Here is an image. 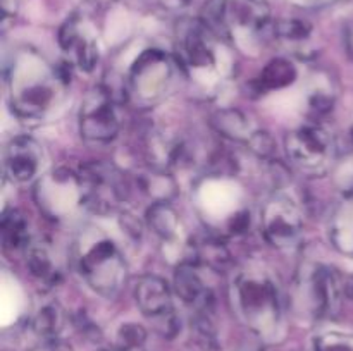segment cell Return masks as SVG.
<instances>
[{"label":"cell","mask_w":353,"mask_h":351,"mask_svg":"<svg viewBox=\"0 0 353 351\" xmlns=\"http://www.w3.org/2000/svg\"><path fill=\"white\" fill-rule=\"evenodd\" d=\"M10 109L26 120H43L57 110L68 81L33 48H19L6 71Z\"/></svg>","instance_id":"cell-1"},{"label":"cell","mask_w":353,"mask_h":351,"mask_svg":"<svg viewBox=\"0 0 353 351\" xmlns=\"http://www.w3.org/2000/svg\"><path fill=\"white\" fill-rule=\"evenodd\" d=\"M176 58L179 67L203 92L214 93L231 74V58L219 36L200 21H185L178 28Z\"/></svg>","instance_id":"cell-2"},{"label":"cell","mask_w":353,"mask_h":351,"mask_svg":"<svg viewBox=\"0 0 353 351\" xmlns=\"http://www.w3.org/2000/svg\"><path fill=\"white\" fill-rule=\"evenodd\" d=\"M234 310L245 326L261 337H274L281 327L283 306L274 277L261 265L238 272L231 288Z\"/></svg>","instance_id":"cell-3"},{"label":"cell","mask_w":353,"mask_h":351,"mask_svg":"<svg viewBox=\"0 0 353 351\" xmlns=\"http://www.w3.org/2000/svg\"><path fill=\"white\" fill-rule=\"evenodd\" d=\"M74 260L79 275L92 291L112 299L128 279L123 251L112 237L99 227H86L76 240Z\"/></svg>","instance_id":"cell-4"},{"label":"cell","mask_w":353,"mask_h":351,"mask_svg":"<svg viewBox=\"0 0 353 351\" xmlns=\"http://www.w3.org/2000/svg\"><path fill=\"white\" fill-rule=\"evenodd\" d=\"M196 206L209 226L230 234L243 233L250 220L243 189L226 176H210L196 188Z\"/></svg>","instance_id":"cell-5"},{"label":"cell","mask_w":353,"mask_h":351,"mask_svg":"<svg viewBox=\"0 0 353 351\" xmlns=\"http://www.w3.org/2000/svg\"><path fill=\"white\" fill-rule=\"evenodd\" d=\"M341 291V279L334 268L307 262L300 267L293 284V310L303 320H321L334 312Z\"/></svg>","instance_id":"cell-6"},{"label":"cell","mask_w":353,"mask_h":351,"mask_svg":"<svg viewBox=\"0 0 353 351\" xmlns=\"http://www.w3.org/2000/svg\"><path fill=\"white\" fill-rule=\"evenodd\" d=\"M216 21L245 54H257L271 30V10L262 0H217Z\"/></svg>","instance_id":"cell-7"},{"label":"cell","mask_w":353,"mask_h":351,"mask_svg":"<svg viewBox=\"0 0 353 351\" xmlns=\"http://www.w3.org/2000/svg\"><path fill=\"white\" fill-rule=\"evenodd\" d=\"M176 62L161 48H145L134 57L124 81V95L141 107L161 102L174 83Z\"/></svg>","instance_id":"cell-8"},{"label":"cell","mask_w":353,"mask_h":351,"mask_svg":"<svg viewBox=\"0 0 353 351\" xmlns=\"http://www.w3.org/2000/svg\"><path fill=\"white\" fill-rule=\"evenodd\" d=\"M288 160L302 174L321 178L327 174L336 160L334 138L323 124L307 123L288 133L285 140Z\"/></svg>","instance_id":"cell-9"},{"label":"cell","mask_w":353,"mask_h":351,"mask_svg":"<svg viewBox=\"0 0 353 351\" xmlns=\"http://www.w3.org/2000/svg\"><path fill=\"white\" fill-rule=\"evenodd\" d=\"M33 195L38 209L54 220L69 219L79 206L85 205L81 176L68 167H57L41 174L34 184Z\"/></svg>","instance_id":"cell-10"},{"label":"cell","mask_w":353,"mask_h":351,"mask_svg":"<svg viewBox=\"0 0 353 351\" xmlns=\"http://www.w3.org/2000/svg\"><path fill=\"white\" fill-rule=\"evenodd\" d=\"M262 233L268 243L278 250H293L303 234V215L300 206L288 195H272L261 212Z\"/></svg>","instance_id":"cell-11"},{"label":"cell","mask_w":353,"mask_h":351,"mask_svg":"<svg viewBox=\"0 0 353 351\" xmlns=\"http://www.w3.org/2000/svg\"><path fill=\"white\" fill-rule=\"evenodd\" d=\"M117 98L107 86H97L85 96L79 109V133L92 143H109L119 133Z\"/></svg>","instance_id":"cell-12"},{"label":"cell","mask_w":353,"mask_h":351,"mask_svg":"<svg viewBox=\"0 0 353 351\" xmlns=\"http://www.w3.org/2000/svg\"><path fill=\"white\" fill-rule=\"evenodd\" d=\"M83 198L85 206L95 213L116 212L126 198V181L114 165L103 162H92L81 171Z\"/></svg>","instance_id":"cell-13"},{"label":"cell","mask_w":353,"mask_h":351,"mask_svg":"<svg viewBox=\"0 0 353 351\" xmlns=\"http://www.w3.org/2000/svg\"><path fill=\"white\" fill-rule=\"evenodd\" d=\"M59 43L71 57L74 65L85 72H92L100 58V45L92 24L74 14L62 24L59 31Z\"/></svg>","instance_id":"cell-14"},{"label":"cell","mask_w":353,"mask_h":351,"mask_svg":"<svg viewBox=\"0 0 353 351\" xmlns=\"http://www.w3.org/2000/svg\"><path fill=\"white\" fill-rule=\"evenodd\" d=\"M43 147L31 136H16L3 148V172L7 179L26 184L40 178L43 171Z\"/></svg>","instance_id":"cell-15"},{"label":"cell","mask_w":353,"mask_h":351,"mask_svg":"<svg viewBox=\"0 0 353 351\" xmlns=\"http://www.w3.org/2000/svg\"><path fill=\"white\" fill-rule=\"evenodd\" d=\"M134 299L141 313L157 322L174 313L171 288L159 275L148 274L140 277V281L134 286Z\"/></svg>","instance_id":"cell-16"},{"label":"cell","mask_w":353,"mask_h":351,"mask_svg":"<svg viewBox=\"0 0 353 351\" xmlns=\"http://www.w3.org/2000/svg\"><path fill=\"white\" fill-rule=\"evenodd\" d=\"M147 226L152 233L162 241L168 253L181 251L186 246L185 231H183L181 219L178 217L176 210L169 205V202H154L147 210Z\"/></svg>","instance_id":"cell-17"},{"label":"cell","mask_w":353,"mask_h":351,"mask_svg":"<svg viewBox=\"0 0 353 351\" xmlns=\"http://www.w3.org/2000/svg\"><path fill=\"white\" fill-rule=\"evenodd\" d=\"M276 40L292 55L299 58H310L316 55L312 41V28L300 19H283L272 26Z\"/></svg>","instance_id":"cell-18"},{"label":"cell","mask_w":353,"mask_h":351,"mask_svg":"<svg viewBox=\"0 0 353 351\" xmlns=\"http://www.w3.org/2000/svg\"><path fill=\"white\" fill-rule=\"evenodd\" d=\"M176 295L183 299V303L195 308H207L212 299L209 288L205 286L203 279L200 277L193 262H183L178 265L174 275Z\"/></svg>","instance_id":"cell-19"},{"label":"cell","mask_w":353,"mask_h":351,"mask_svg":"<svg viewBox=\"0 0 353 351\" xmlns=\"http://www.w3.org/2000/svg\"><path fill=\"white\" fill-rule=\"evenodd\" d=\"M210 124L221 136L236 141V143H243L245 147H248L261 131L250 123V119L243 112L236 109L217 110L210 117Z\"/></svg>","instance_id":"cell-20"},{"label":"cell","mask_w":353,"mask_h":351,"mask_svg":"<svg viewBox=\"0 0 353 351\" xmlns=\"http://www.w3.org/2000/svg\"><path fill=\"white\" fill-rule=\"evenodd\" d=\"M330 240L341 255L353 258V196L334 210L330 220Z\"/></svg>","instance_id":"cell-21"},{"label":"cell","mask_w":353,"mask_h":351,"mask_svg":"<svg viewBox=\"0 0 353 351\" xmlns=\"http://www.w3.org/2000/svg\"><path fill=\"white\" fill-rule=\"evenodd\" d=\"M296 79V69L286 58H274L269 62L259 78L255 79V86H257L259 93L268 92H278V89L286 88L292 85Z\"/></svg>","instance_id":"cell-22"},{"label":"cell","mask_w":353,"mask_h":351,"mask_svg":"<svg viewBox=\"0 0 353 351\" xmlns=\"http://www.w3.org/2000/svg\"><path fill=\"white\" fill-rule=\"evenodd\" d=\"M138 186L145 195L150 196L152 203L169 202L178 189L174 178L168 171L157 167H152V171L138 176Z\"/></svg>","instance_id":"cell-23"},{"label":"cell","mask_w":353,"mask_h":351,"mask_svg":"<svg viewBox=\"0 0 353 351\" xmlns=\"http://www.w3.org/2000/svg\"><path fill=\"white\" fill-rule=\"evenodd\" d=\"M28 255V268L38 281L45 284H55L61 275L57 267V262L54 260V255L45 244H31L26 251Z\"/></svg>","instance_id":"cell-24"},{"label":"cell","mask_w":353,"mask_h":351,"mask_svg":"<svg viewBox=\"0 0 353 351\" xmlns=\"http://www.w3.org/2000/svg\"><path fill=\"white\" fill-rule=\"evenodd\" d=\"M307 110L314 117H319L326 114L333 107L334 102V89L333 83L327 76L316 74L310 78L309 86H307Z\"/></svg>","instance_id":"cell-25"},{"label":"cell","mask_w":353,"mask_h":351,"mask_svg":"<svg viewBox=\"0 0 353 351\" xmlns=\"http://www.w3.org/2000/svg\"><path fill=\"white\" fill-rule=\"evenodd\" d=\"M2 240L7 250H26L31 246L30 243V227L24 217L19 212L3 213L2 219Z\"/></svg>","instance_id":"cell-26"},{"label":"cell","mask_w":353,"mask_h":351,"mask_svg":"<svg viewBox=\"0 0 353 351\" xmlns=\"http://www.w3.org/2000/svg\"><path fill=\"white\" fill-rule=\"evenodd\" d=\"M65 315L64 310L59 305L43 306L33 319V329L38 336L43 337H55L62 329H64Z\"/></svg>","instance_id":"cell-27"},{"label":"cell","mask_w":353,"mask_h":351,"mask_svg":"<svg viewBox=\"0 0 353 351\" xmlns=\"http://www.w3.org/2000/svg\"><path fill=\"white\" fill-rule=\"evenodd\" d=\"M316 351H353V332L350 330L331 329L324 330L316 337Z\"/></svg>","instance_id":"cell-28"},{"label":"cell","mask_w":353,"mask_h":351,"mask_svg":"<svg viewBox=\"0 0 353 351\" xmlns=\"http://www.w3.org/2000/svg\"><path fill=\"white\" fill-rule=\"evenodd\" d=\"M117 351H137L147 341V332L138 323H124L117 330Z\"/></svg>","instance_id":"cell-29"},{"label":"cell","mask_w":353,"mask_h":351,"mask_svg":"<svg viewBox=\"0 0 353 351\" xmlns=\"http://www.w3.org/2000/svg\"><path fill=\"white\" fill-rule=\"evenodd\" d=\"M0 3H2V21L6 24L10 17L16 16L17 0H0Z\"/></svg>","instance_id":"cell-30"},{"label":"cell","mask_w":353,"mask_h":351,"mask_svg":"<svg viewBox=\"0 0 353 351\" xmlns=\"http://www.w3.org/2000/svg\"><path fill=\"white\" fill-rule=\"evenodd\" d=\"M159 2H161L165 9L176 10V9H181V7H185L190 0H159Z\"/></svg>","instance_id":"cell-31"},{"label":"cell","mask_w":353,"mask_h":351,"mask_svg":"<svg viewBox=\"0 0 353 351\" xmlns=\"http://www.w3.org/2000/svg\"><path fill=\"white\" fill-rule=\"evenodd\" d=\"M302 6H323V3L331 2V0H296Z\"/></svg>","instance_id":"cell-32"},{"label":"cell","mask_w":353,"mask_h":351,"mask_svg":"<svg viewBox=\"0 0 353 351\" xmlns=\"http://www.w3.org/2000/svg\"><path fill=\"white\" fill-rule=\"evenodd\" d=\"M352 141H353V129H352Z\"/></svg>","instance_id":"cell-33"}]
</instances>
